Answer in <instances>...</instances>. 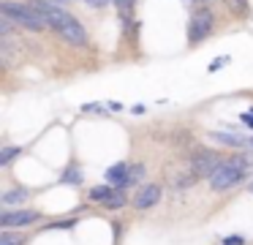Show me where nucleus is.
<instances>
[{"label": "nucleus", "mask_w": 253, "mask_h": 245, "mask_svg": "<svg viewBox=\"0 0 253 245\" xmlns=\"http://www.w3.org/2000/svg\"><path fill=\"white\" fill-rule=\"evenodd\" d=\"M3 16H8V19L14 22V25H19L22 30H44L46 22L41 19L39 14H36L30 5H22V3H3Z\"/></svg>", "instance_id": "f257e3e1"}, {"label": "nucleus", "mask_w": 253, "mask_h": 245, "mask_svg": "<svg viewBox=\"0 0 253 245\" xmlns=\"http://www.w3.org/2000/svg\"><path fill=\"white\" fill-rule=\"evenodd\" d=\"M207 180H210V188L212 191H229V188H234V185H240L242 180H245V169L234 161H223Z\"/></svg>", "instance_id": "f03ea898"}, {"label": "nucleus", "mask_w": 253, "mask_h": 245, "mask_svg": "<svg viewBox=\"0 0 253 245\" xmlns=\"http://www.w3.org/2000/svg\"><path fill=\"white\" fill-rule=\"evenodd\" d=\"M90 199L98 201L101 207H106V210H117V207L128 204L126 194H123L120 188H115V185H109V183H106V185H98V188L90 191Z\"/></svg>", "instance_id": "7ed1b4c3"}, {"label": "nucleus", "mask_w": 253, "mask_h": 245, "mask_svg": "<svg viewBox=\"0 0 253 245\" xmlns=\"http://www.w3.org/2000/svg\"><path fill=\"white\" fill-rule=\"evenodd\" d=\"M210 33H212V14L207 8L196 11L191 16V25H188V44H202Z\"/></svg>", "instance_id": "20e7f679"}, {"label": "nucleus", "mask_w": 253, "mask_h": 245, "mask_svg": "<svg viewBox=\"0 0 253 245\" xmlns=\"http://www.w3.org/2000/svg\"><path fill=\"white\" fill-rule=\"evenodd\" d=\"M220 163H223V158H220L215 150H196V152H193V172H196V174L210 177Z\"/></svg>", "instance_id": "39448f33"}, {"label": "nucleus", "mask_w": 253, "mask_h": 245, "mask_svg": "<svg viewBox=\"0 0 253 245\" xmlns=\"http://www.w3.org/2000/svg\"><path fill=\"white\" fill-rule=\"evenodd\" d=\"M39 221V212L36 210H17V212H3L0 223L6 229H14V226H30V223Z\"/></svg>", "instance_id": "423d86ee"}, {"label": "nucleus", "mask_w": 253, "mask_h": 245, "mask_svg": "<svg viewBox=\"0 0 253 245\" xmlns=\"http://www.w3.org/2000/svg\"><path fill=\"white\" fill-rule=\"evenodd\" d=\"M158 199H161V188H158L155 183H150V185H144V188L136 194L133 207H136V210H147V207L158 204Z\"/></svg>", "instance_id": "0eeeda50"}, {"label": "nucleus", "mask_w": 253, "mask_h": 245, "mask_svg": "<svg viewBox=\"0 0 253 245\" xmlns=\"http://www.w3.org/2000/svg\"><path fill=\"white\" fill-rule=\"evenodd\" d=\"M128 172H131L128 163H115L112 169H106V183L115 185V188H126L128 185Z\"/></svg>", "instance_id": "6e6552de"}, {"label": "nucleus", "mask_w": 253, "mask_h": 245, "mask_svg": "<svg viewBox=\"0 0 253 245\" xmlns=\"http://www.w3.org/2000/svg\"><path fill=\"white\" fill-rule=\"evenodd\" d=\"M22 201H28V188H14V191H6V194H3V204L6 207L22 204Z\"/></svg>", "instance_id": "1a4fd4ad"}, {"label": "nucleus", "mask_w": 253, "mask_h": 245, "mask_svg": "<svg viewBox=\"0 0 253 245\" xmlns=\"http://www.w3.org/2000/svg\"><path fill=\"white\" fill-rule=\"evenodd\" d=\"M210 139H215L218 145H226V147H242V136H231V134H210Z\"/></svg>", "instance_id": "9d476101"}, {"label": "nucleus", "mask_w": 253, "mask_h": 245, "mask_svg": "<svg viewBox=\"0 0 253 245\" xmlns=\"http://www.w3.org/2000/svg\"><path fill=\"white\" fill-rule=\"evenodd\" d=\"M60 183H68V185H79L82 183V174H79L77 166H68L66 172L60 174Z\"/></svg>", "instance_id": "9b49d317"}, {"label": "nucleus", "mask_w": 253, "mask_h": 245, "mask_svg": "<svg viewBox=\"0 0 253 245\" xmlns=\"http://www.w3.org/2000/svg\"><path fill=\"white\" fill-rule=\"evenodd\" d=\"M25 243V237L22 234H14L11 229H6V232L0 234V245H22Z\"/></svg>", "instance_id": "f8f14e48"}, {"label": "nucleus", "mask_w": 253, "mask_h": 245, "mask_svg": "<svg viewBox=\"0 0 253 245\" xmlns=\"http://www.w3.org/2000/svg\"><path fill=\"white\" fill-rule=\"evenodd\" d=\"M19 152H22L19 147H3V152H0V166H8V163H11Z\"/></svg>", "instance_id": "ddd939ff"}, {"label": "nucleus", "mask_w": 253, "mask_h": 245, "mask_svg": "<svg viewBox=\"0 0 253 245\" xmlns=\"http://www.w3.org/2000/svg\"><path fill=\"white\" fill-rule=\"evenodd\" d=\"M142 174H144V169H142V166H133L131 172H128V185H136V180L142 177Z\"/></svg>", "instance_id": "4468645a"}, {"label": "nucleus", "mask_w": 253, "mask_h": 245, "mask_svg": "<svg viewBox=\"0 0 253 245\" xmlns=\"http://www.w3.org/2000/svg\"><path fill=\"white\" fill-rule=\"evenodd\" d=\"M82 3H87V5H93V8H104V5H109L112 0H82Z\"/></svg>", "instance_id": "2eb2a0df"}, {"label": "nucleus", "mask_w": 253, "mask_h": 245, "mask_svg": "<svg viewBox=\"0 0 253 245\" xmlns=\"http://www.w3.org/2000/svg\"><path fill=\"white\" fill-rule=\"evenodd\" d=\"M112 3H115L117 8H120V11H128V8H131V5H133V0H112Z\"/></svg>", "instance_id": "dca6fc26"}, {"label": "nucleus", "mask_w": 253, "mask_h": 245, "mask_svg": "<svg viewBox=\"0 0 253 245\" xmlns=\"http://www.w3.org/2000/svg\"><path fill=\"white\" fill-rule=\"evenodd\" d=\"M82 112H104V106H98V103H84Z\"/></svg>", "instance_id": "f3484780"}, {"label": "nucleus", "mask_w": 253, "mask_h": 245, "mask_svg": "<svg viewBox=\"0 0 253 245\" xmlns=\"http://www.w3.org/2000/svg\"><path fill=\"white\" fill-rule=\"evenodd\" d=\"M242 243H245L242 237H226L223 240V245H242Z\"/></svg>", "instance_id": "a211bd4d"}, {"label": "nucleus", "mask_w": 253, "mask_h": 245, "mask_svg": "<svg viewBox=\"0 0 253 245\" xmlns=\"http://www.w3.org/2000/svg\"><path fill=\"white\" fill-rule=\"evenodd\" d=\"M242 120H245V123L251 125V128H253V109H251V112H248V114H242Z\"/></svg>", "instance_id": "6ab92c4d"}, {"label": "nucleus", "mask_w": 253, "mask_h": 245, "mask_svg": "<svg viewBox=\"0 0 253 245\" xmlns=\"http://www.w3.org/2000/svg\"><path fill=\"white\" fill-rule=\"evenodd\" d=\"M46 3H52V5H60V8H63V5L68 3V0H46Z\"/></svg>", "instance_id": "aec40b11"}, {"label": "nucleus", "mask_w": 253, "mask_h": 245, "mask_svg": "<svg viewBox=\"0 0 253 245\" xmlns=\"http://www.w3.org/2000/svg\"><path fill=\"white\" fill-rule=\"evenodd\" d=\"M251 147H253V139H251Z\"/></svg>", "instance_id": "412c9836"}, {"label": "nucleus", "mask_w": 253, "mask_h": 245, "mask_svg": "<svg viewBox=\"0 0 253 245\" xmlns=\"http://www.w3.org/2000/svg\"><path fill=\"white\" fill-rule=\"evenodd\" d=\"M251 191H253V183H251Z\"/></svg>", "instance_id": "4be33fe9"}]
</instances>
